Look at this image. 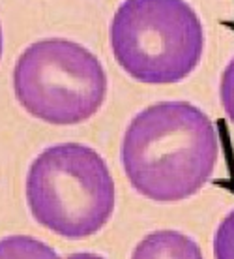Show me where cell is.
Wrapping results in <instances>:
<instances>
[{"label":"cell","instance_id":"cell-10","mask_svg":"<svg viewBox=\"0 0 234 259\" xmlns=\"http://www.w3.org/2000/svg\"><path fill=\"white\" fill-rule=\"evenodd\" d=\"M0 57H2V26H0Z\"/></svg>","mask_w":234,"mask_h":259},{"label":"cell","instance_id":"cell-4","mask_svg":"<svg viewBox=\"0 0 234 259\" xmlns=\"http://www.w3.org/2000/svg\"><path fill=\"white\" fill-rule=\"evenodd\" d=\"M13 91L28 115L54 126H73L101 109L107 73L98 57L81 44L39 39L17 60Z\"/></svg>","mask_w":234,"mask_h":259},{"label":"cell","instance_id":"cell-8","mask_svg":"<svg viewBox=\"0 0 234 259\" xmlns=\"http://www.w3.org/2000/svg\"><path fill=\"white\" fill-rule=\"evenodd\" d=\"M221 105L230 122L234 124V59L227 64L221 75V87H219Z\"/></svg>","mask_w":234,"mask_h":259},{"label":"cell","instance_id":"cell-3","mask_svg":"<svg viewBox=\"0 0 234 259\" xmlns=\"http://www.w3.org/2000/svg\"><path fill=\"white\" fill-rule=\"evenodd\" d=\"M118 66L144 84L180 83L204 51V28L186 0H124L111 23Z\"/></svg>","mask_w":234,"mask_h":259},{"label":"cell","instance_id":"cell-6","mask_svg":"<svg viewBox=\"0 0 234 259\" xmlns=\"http://www.w3.org/2000/svg\"><path fill=\"white\" fill-rule=\"evenodd\" d=\"M0 259H62L49 244L26 235L0 240Z\"/></svg>","mask_w":234,"mask_h":259},{"label":"cell","instance_id":"cell-9","mask_svg":"<svg viewBox=\"0 0 234 259\" xmlns=\"http://www.w3.org/2000/svg\"><path fill=\"white\" fill-rule=\"evenodd\" d=\"M66 259H105L98 253H90V252H77V253H70Z\"/></svg>","mask_w":234,"mask_h":259},{"label":"cell","instance_id":"cell-2","mask_svg":"<svg viewBox=\"0 0 234 259\" xmlns=\"http://www.w3.org/2000/svg\"><path fill=\"white\" fill-rule=\"evenodd\" d=\"M114 199L111 171L86 145H52L26 175V203L34 220L64 239H86L101 231L114 212Z\"/></svg>","mask_w":234,"mask_h":259},{"label":"cell","instance_id":"cell-5","mask_svg":"<svg viewBox=\"0 0 234 259\" xmlns=\"http://www.w3.org/2000/svg\"><path fill=\"white\" fill-rule=\"evenodd\" d=\"M131 259H204L199 244L174 229L148 233L135 246Z\"/></svg>","mask_w":234,"mask_h":259},{"label":"cell","instance_id":"cell-7","mask_svg":"<svg viewBox=\"0 0 234 259\" xmlns=\"http://www.w3.org/2000/svg\"><path fill=\"white\" fill-rule=\"evenodd\" d=\"M214 257L234 259V210L228 212L214 235Z\"/></svg>","mask_w":234,"mask_h":259},{"label":"cell","instance_id":"cell-1","mask_svg":"<svg viewBox=\"0 0 234 259\" xmlns=\"http://www.w3.org/2000/svg\"><path fill=\"white\" fill-rule=\"evenodd\" d=\"M122 165L141 195L157 203L193 197L214 175L219 139L214 122L189 102H159L133 117Z\"/></svg>","mask_w":234,"mask_h":259}]
</instances>
